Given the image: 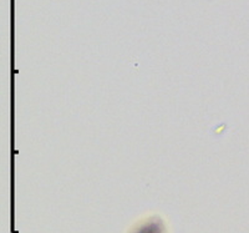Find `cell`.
Listing matches in <instances>:
<instances>
[{"label":"cell","instance_id":"1","mask_svg":"<svg viewBox=\"0 0 249 233\" xmlns=\"http://www.w3.org/2000/svg\"><path fill=\"white\" fill-rule=\"evenodd\" d=\"M131 233H166L163 222L159 217H151V218L142 221L131 231Z\"/></svg>","mask_w":249,"mask_h":233}]
</instances>
